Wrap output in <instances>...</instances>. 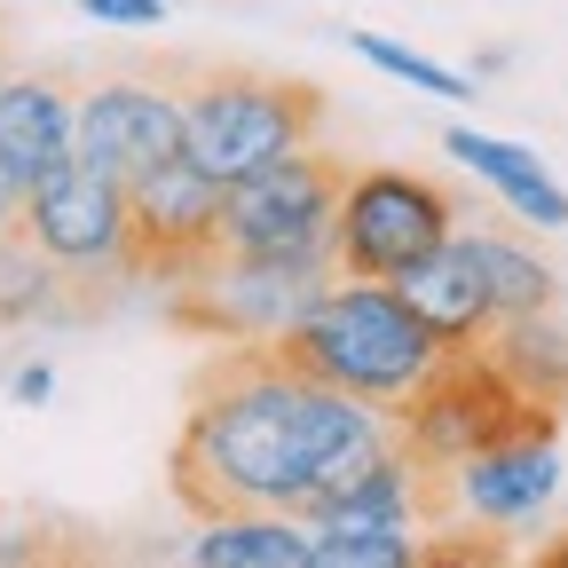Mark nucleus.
Masks as SVG:
<instances>
[{
  "label": "nucleus",
  "instance_id": "nucleus-19",
  "mask_svg": "<svg viewBox=\"0 0 568 568\" xmlns=\"http://www.w3.org/2000/svg\"><path fill=\"white\" fill-rule=\"evenodd\" d=\"M95 24H119V32H159L166 24V0H80Z\"/></svg>",
  "mask_w": 568,
  "mask_h": 568
},
{
  "label": "nucleus",
  "instance_id": "nucleus-4",
  "mask_svg": "<svg viewBox=\"0 0 568 568\" xmlns=\"http://www.w3.org/2000/svg\"><path fill=\"white\" fill-rule=\"evenodd\" d=\"M529 426H560V410L529 403L481 347H443V364L387 410L395 450H403L410 466H426V474H450V466H466L474 450L506 443V435H529Z\"/></svg>",
  "mask_w": 568,
  "mask_h": 568
},
{
  "label": "nucleus",
  "instance_id": "nucleus-12",
  "mask_svg": "<svg viewBox=\"0 0 568 568\" xmlns=\"http://www.w3.org/2000/svg\"><path fill=\"white\" fill-rule=\"evenodd\" d=\"M395 293H403V308L435 332L443 347H474L489 324H497V301H489V276H481V261H474V237L466 230H450L426 261H410L403 276H387Z\"/></svg>",
  "mask_w": 568,
  "mask_h": 568
},
{
  "label": "nucleus",
  "instance_id": "nucleus-3",
  "mask_svg": "<svg viewBox=\"0 0 568 568\" xmlns=\"http://www.w3.org/2000/svg\"><path fill=\"white\" fill-rule=\"evenodd\" d=\"M182 111H190L182 151L213 182H245V174L276 166L284 151L316 142L332 95L316 80H284V71H261V63H205V71H190Z\"/></svg>",
  "mask_w": 568,
  "mask_h": 568
},
{
  "label": "nucleus",
  "instance_id": "nucleus-9",
  "mask_svg": "<svg viewBox=\"0 0 568 568\" xmlns=\"http://www.w3.org/2000/svg\"><path fill=\"white\" fill-rule=\"evenodd\" d=\"M222 190L190 151L126 182V284H182L222 253Z\"/></svg>",
  "mask_w": 568,
  "mask_h": 568
},
{
  "label": "nucleus",
  "instance_id": "nucleus-5",
  "mask_svg": "<svg viewBox=\"0 0 568 568\" xmlns=\"http://www.w3.org/2000/svg\"><path fill=\"white\" fill-rule=\"evenodd\" d=\"M458 222H466V213H458V197L435 174H410V166H347L339 222H332V268L339 276H364V284H387L410 261H426Z\"/></svg>",
  "mask_w": 568,
  "mask_h": 568
},
{
  "label": "nucleus",
  "instance_id": "nucleus-16",
  "mask_svg": "<svg viewBox=\"0 0 568 568\" xmlns=\"http://www.w3.org/2000/svg\"><path fill=\"white\" fill-rule=\"evenodd\" d=\"M197 568H316V537L301 514H222L190 537Z\"/></svg>",
  "mask_w": 568,
  "mask_h": 568
},
{
  "label": "nucleus",
  "instance_id": "nucleus-18",
  "mask_svg": "<svg viewBox=\"0 0 568 568\" xmlns=\"http://www.w3.org/2000/svg\"><path fill=\"white\" fill-rule=\"evenodd\" d=\"M347 48L364 55L372 71H387V80H410V88H426V95H450V103H466V95H474L466 71H450V63H435V55H418V48L387 40V32H347Z\"/></svg>",
  "mask_w": 568,
  "mask_h": 568
},
{
  "label": "nucleus",
  "instance_id": "nucleus-6",
  "mask_svg": "<svg viewBox=\"0 0 568 568\" xmlns=\"http://www.w3.org/2000/svg\"><path fill=\"white\" fill-rule=\"evenodd\" d=\"M339 190H347V159L301 142L276 166L222 190V245L253 261H332Z\"/></svg>",
  "mask_w": 568,
  "mask_h": 568
},
{
  "label": "nucleus",
  "instance_id": "nucleus-2",
  "mask_svg": "<svg viewBox=\"0 0 568 568\" xmlns=\"http://www.w3.org/2000/svg\"><path fill=\"white\" fill-rule=\"evenodd\" d=\"M308 379L372 403V410H395L426 372L443 364V339L426 332L395 284H364V276H332L324 293L293 316V332L276 339Z\"/></svg>",
  "mask_w": 568,
  "mask_h": 568
},
{
  "label": "nucleus",
  "instance_id": "nucleus-22",
  "mask_svg": "<svg viewBox=\"0 0 568 568\" xmlns=\"http://www.w3.org/2000/svg\"><path fill=\"white\" fill-rule=\"evenodd\" d=\"M545 568H568V537H552V545H545Z\"/></svg>",
  "mask_w": 568,
  "mask_h": 568
},
{
  "label": "nucleus",
  "instance_id": "nucleus-13",
  "mask_svg": "<svg viewBox=\"0 0 568 568\" xmlns=\"http://www.w3.org/2000/svg\"><path fill=\"white\" fill-rule=\"evenodd\" d=\"M71 111H80V88L55 80V71H9L0 80V166L24 190L55 159H71Z\"/></svg>",
  "mask_w": 568,
  "mask_h": 568
},
{
  "label": "nucleus",
  "instance_id": "nucleus-7",
  "mask_svg": "<svg viewBox=\"0 0 568 568\" xmlns=\"http://www.w3.org/2000/svg\"><path fill=\"white\" fill-rule=\"evenodd\" d=\"M17 237L55 261L63 276L80 284H126V182L103 174L95 159H55L32 190H24V213H17Z\"/></svg>",
  "mask_w": 568,
  "mask_h": 568
},
{
  "label": "nucleus",
  "instance_id": "nucleus-17",
  "mask_svg": "<svg viewBox=\"0 0 568 568\" xmlns=\"http://www.w3.org/2000/svg\"><path fill=\"white\" fill-rule=\"evenodd\" d=\"M466 230V222H458ZM474 237V261H481V276H489V301H497V316H545V308H560V276L521 245V237H506V230H466Z\"/></svg>",
  "mask_w": 568,
  "mask_h": 568
},
{
  "label": "nucleus",
  "instance_id": "nucleus-8",
  "mask_svg": "<svg viewBox=\"0 0 568 568\" xmlns=\"http://www.w3.org/2000/svg\"><path fill=\"white\" fill-rule=\"evenodd\" d=\"M339 268L332 261H253V253H213L197 276L166 284V316L182 332H197L205 347L213 339H284L293 316L324 293Z\"/></svg>",
  "mask_w": 568,
  "mask_h": 568
},
{
  "label": "nucleus",
  "instance_id": "nucleus-23",
  "mask_svg": "<svg viewBox=\"0 0 568 568\" xmlns=\"http://www.w3.org/2000/svg\"><path fill=\"white\" fill-rule=\"evenodd\" d=\"M0 80H9V32H0Z\"/></svg>",
  "mask_w": 568,
  "mask_h": 568
},
{
  "label": "nucleus",
  "instance_id": "nucleus-1",
  "mask_svg": "<svg viewBox=\"0 0 568 568\" xmlns=\"http://www.w3.org/2000/svg\"><path fill=\"white\" fill-rule=\"evenodd\" d=\"M387 410L308 379L276 339H213L174 435V497L190 521L308 514L387 450Z\"/></svg>",
  "mask_w": 568,
  "mask_h": 568
},
{
  "label": "nucleus",
  "instance_id": "nucleus-15",
  "mask_svg": "<svg viewBox=\"0 0 568 568\" xmlns=\"http://www.w3.org/2000/svg\"><path fill=\"white\" fill-rule=\"evenodd\" d=\"M474 347H481L529 403H545V410L568 418V324H560V308H545V316H497Z\"/></svg>",
  "mask_w": 568,
  "mask_h": 568
},
{
  "label": "nucleus",
  "instance_id": "nucleus-10",
  "mask_svg": "<svg viewBox=\"0 0 568 568\" xmlns=\"http://www.w3.org/2000/svg\"><path fill=\"white\" fill-rule=\"evenodd\" d=\"M182 88H190V71H182ZM182 88L159 80V71H119V80L80 88V111H71V151L95 159L119 182L182 159V134H190Z\"/></svg>",
  "mask_w": 568,
  "mask_h": 568
},
{
  "label": "nucleus",
  "instance_id": "nucleus-11",
  "mask_svg": "<svg viewBox=\"0 0 568 568\" xmlns=\"http://www.w3.org/2000/svg\"><path fill=\"white\" fill-rule=\"evenodd\" d=\"M458 489V521L466 529H529L552 497H560V426H529V435H506L474 450L466 466H450Z\"/></svg>",
  "mask_w": 568,
  "mask_h": 568
},
{
  "label": "nucleus",
  "instance_id": "nucleus-21",
  "mask_svg": "<svg viewBox=\"0 0 568 568\" xmlns=\"http://www.w3.org/2000/svg\"><path fill=\"white\" fill-rule=\"evenodd\" d=\"M17 213H24V182L0 166V230H17Z\"/></svg>",
  "mask_w": 568,
  "mask_h": 568
},
{
  "label": "nucleus",
  "instance_id": "nucleus-14",
  "mask_svg": "<svg viewBox=\"0 0 568 568\" xmlns=\"http://www.w3.org/2000/svg\"><path fill=\"white\" fill-rule=\"evenodd\" d=\"M443 151H450L466 174H481L497 197H506L514 222H529V230H568V190L545 174L537 151H521V142H506V134H481V126H450Z\"/></svg>",
  "mask_w": 568,
  "mask_h": 568
},
{
  "label": "nucleus",
  "instance_id": "nucleus-20",
  "mask_svg": "<svg viewBox=\"0 0 568 568\" xmlns=\"http://www.w3.org/2000/svg\"><path fill=\"white\" fill-rule=\"evenodd\" d=\"M9 395H17V403H48V395H55V372H48V364H24V372L9 379Z\"/></svg>",
  "mask_w": 568,
  "mask_h": 568
}]
</instances>
